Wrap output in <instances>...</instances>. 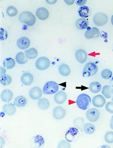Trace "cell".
<instances>
[{"label": "cell", "mask_w": 113, "mask_h": 148, "mask_svg": "<svg viewBox=\"0 0 113 148\" xmlns=\"http://www.w3.org/2000/svg\"><path fill=\"white\" fill-rule=\"evenodd\" d=\"M91 98L88 94L82 93L77 97L76 103L79 109L83 110H87L90 105Z\"/></svg>", "instance_id": "cell-1"}, {"label": "cell", "mask_w": 113, "mask_h": 148, "mask_svg": "<svg viewBox=\"0 0 113 148\" xmlns=\"http://www.w3.org/2000/svg\"><path fill=\"white\" fill-rule=\"evenodd\" d=\"M20 22L26 24L29 26H32L36 22L34 15L30 12L26 11L22 12L19 16Z\"/></svg>", "instance_id": "cell-2"}, {"label": "cell", "mask_w": 113, "mask_h": 148, "mask_svg": "<svg viewBox=\"0 0 113 148\" xmlns=\"http://www.w3.org/2000/svg\"><path fill=\"white\" fill-rule=\"evenodd\" d=\"M98 71V66L92 62L87 63L83 71V77H92L95 75Z\"/></svg>", "instance_id": "cell-3"}, {"label": "cell", "mask_w": 113, "mask_h": 148, "mask_svg": "<svg viewBox=\"0 0 113 148\" xmlns=\"http://www.w3.org/2000/svg\"><path fill=\"white\" fill-rule=\"evenodd\" d=\"M59 86L56 82L50 81L44 84L43 88V92L46 95H51L57 92Z\"/></svg>", "instance_id": "cell-4"}, {"label": "cell", "mask_w": 113, "mask_h": 148, "mask_svg": "<svg viewBox=\"0 0 113 148\" xmlns=\"http://www.w3.org/2000/svg\"><path fill=\"white\" fill-rule=\"evenodd\" d=\"M108 20L107 15L102 12L97 13L94 14L93 17L94 24L98 27L103 26L106 25L107 22Z\"/></svg>", "instance_id": "cell-5"}, {"label": "cell", "mask_w": 113, "mask_h": 148, "mask_svg": "<svg viewBox=\"0 0 113 148\" xmlns=\"http://www.w3.org/2000/svg\"><path fill=\"white\" fill-rule=\"evenodd\" d=\"M50 61L48 58L41 57L38 58L35 62V66L37 69L40 71H44L49 67Z\"/></svg>", "instance_id": "cell-6"}, {"label": "cell", "mask_w": 113, "mask_h": 148, "mask_svg": "<svg viewBox=\"0 0 113 148\" xmlns=\"http://www.w3.org/2000/svg\"><path fill=\"white\" fill-rule=\"evenodd\" d=\"M86 116L90 122H96L100 117V111L96 108H90L86 112Z\"/></svg>", "instance_id": "cell-7"}, {"label": "cell", "mask_w": 113, "mask_h": 148, "mask_svg": "<svg viewBox=\"0 0 113 148\" xmlns=\"http://www.w3.org/2000/svg\"><path fill=\"white\" fill-rule=\"evenodd\" d=\"M29 95L31 99L37 100L41 98L42 96V91L39 87L34 86L30 90Z\"/></svg>", "instance_id": "cell-8"}, {"label": "cell", "mask_w": 113, "mask_h": 148, "mask_svg": "<svg viewBox=\"0 0 113 148\" xmlns=\"http://www.w3.org/2000/svg\"><path fill=\"white\" fill-rule=\"evenodd\" d=\"M66 115V111L60 106L55 107L53 110V116L54 118L57 120L63 119Z\"/></svg>", "instance_id": "cell-9"}, {"label": "cell", "mask_w": 113, "mask_h": 148, "mask_svg": "<svg viewBox=\"0 0 113 148\" xmlns=\"http://www.w3.org/2000/svg\"><path fill=\"white\" fill-rule=\"evenodd\" d=\"M100 35L99 30L96 27H93L92 28H89L85 32V38L88 39H91L96 38L99 37Z\"/></svg>", "instance_id": "cell-10"}, {"label": "cell", "mask_w": 113, "mask_h": 148, "mask_svg": "<svg viewBox=\"0 0 113 148\" xmlns=\"http://www.w3.org/2000/svg\"><path fill=\"white\" fill-rule=\"evenodd\" d=\"M105 103H106V99L102 95H96L93 97L92 99V104L93 106L97 108L103 107Z\"/></svg>", "instance_id": "cell-11"}, {"label": "cell", "mask_w": 113, "mask_h": 148, "mask_svg": "<svg viewBox=\"0 0 113 148\" xmlns=\"http://www.w3.org/2000/svg\"><path fill=\"white\" fill-rule=\"evenodd\" d=\"M30 45V40L25 37L20 38L17 41V46L21 50H26L29 47Z\"/></svg>", "instance_id": "cell-12"}, {"label": "cell", "mask_w": 113, "mask_h": 148, "mask_svg": "<svg viewBox=\"0 0 113 148\" xmlns=\"http://www.w3.org/2000/svg\"><path fill=\"white\" fill-rule=\"evenodd\" d=\"M36 15L39 19L43 21L48 18L49 13L48 10L45 8H39L36 10Z\"/></svg>", "instance_id": "cell-13"}, {"label": "cell", "mask_w": 113, "mask_h": 148, "mask_svg": "<svg viewBox=\"0 0 113 148\" xmlns=\"http://www.w3.org/2000/svg\"><path fill=\"white\" fill-rule=\"evenodd\" d=\"M67 98V94L63 91H59L54 96V100L58 104L63 103L66 101Z\"/></svg>", "instance_id": "cell-14"}, {"label": "cell", "mask_w": 113, "mask_h": 148, "mask_svg": "<svg viewBox=\"0 0 113 148\" xmlns=\"http://www.w3.org/2000/svg\"><path fill=\"white\" fill-rule=\"evenodd\" d=\"M33 80H34V77L33 75L30 73H25L21 76V82L24 85H30L33 83Z\"/></svg>", "instance_id": "cell-15"}, {"label": "cell", "mask_w": 113, "mask_h": 148, "mask_svg": "<svg viewBox=\"0 0 113 148\" xmlns=\"http://www.w3.org/2000/svg\"><path fill=\"white\" fill-rule=\"evenodd\" d=\"M75 57L79 63L83 64L87 60V52L82 49H79L76 51Z\"/></svg>", "instance_id": "cell-16"}, {"label": "cell", "mask_w": 113, "mask_h": 148, "mask_svg": "<svg viewBox=\"0 0 113 148\" xmlns=\"http://www.w3.org/2000/svg\"><path fill=\"white\" fill-rule=\"evenodd\" d=\"M13 92L8 89H5L2 91L1 98L2 101L5 103H8L12 100L13 97Z\"/></svg>", "instance_id": "cell-17"}, {"label": "cell", "mask_w": 113, "mask_h": 148, "mask_svg": "<svg viewBox=\"0 0 113 148\" xmlns=\"http://www.w3.org/2000/svg\"><path fill=\"white\" fill-rule=\"evenodd\" d=\"M3 110L8 116H13L16 112V109L14 105L12 103L5 104L3 106Z\"/></svg>", "instance_id": "cell-18"}, {"label": "cell", "mask_w": 113, "mask_h": 148, "mask_svg": "<svg viewBox=\"0 0 113 148\" xmlns=\"http://www.w3.org/2000/svg\"><path fill=\"white\" fill-rule=\"evenodd\" d=\"M28 103L27 99L24 96L20 95L15 98L14 104L18 107H23L25 106Z\"/></svg>", "instance_id": "cell-19"}, {"label": "cell", "mask_w": 113, "mask_h": 148, "mask_svg": "<svg viewBox=\"0 0 113 148\" xmlns=\"http://www.w3.org/2000/svg\"><path fill=\"white\" fill-rule=\"evenodd\" d=\"M58 71L62 76L68 77L70 74V69L69 66L65 64L60 65L58 68Z\"/></svg>", "instance_id": "cell-20"}, {"label": "cell", "mask_w": 113, "mask_h": 148, "mask_svg": "<svg viewBox=\"0 0 113 148\" xmlns=\"http://www.w3.org/2000/svg\"><path fill=\"white\" fill-rule=\"evenodd\" d=\"M75 25L76 28L80 30H83L88 28V22L85 19H78L76 21Z\"/></svg>", "instance_id": "cell-21"}, {"label": "cell", "mask_w": 113, "mask_h": 148, "mask_svg": "<svg viewBox=\"0 0 113 148\" xmlns=\"http://www.w3.org/2000/svg\"><path fill=\"white\" fill-rule=\"evenodd\" d=\"M37 106L40 110H45L48 109L50 104L49 101L47 99L41 98L39 99L37 102Z\"/></svg>", "instance_id": "cell-22"}, {"label": "cell", "mask_w": 113, "mask_h": 148, "mask_svg": "<svg viewBox=\"0 0 113 148\" xmlns=\"http://www.w3.org/2000/svg\"><path fill=\"white\" fill-rule=\"evenodd\" d=\"M3 65L7 69H12L15 66V61L12 58H7L3 60Z\"/></svg>", "instance_id": "cell-23"}, {"label": "cell", "mask_w": 113, "mask_h": 148, "mask_svg": "<svg viewBox=\"0 0 113 148\" xmlns=\"http://www.w3.org/2000/svg\"><path fill=\"white\" fill-rule=\"evenodd\" d=\"M25 56L29 59L36 58L37 56L38 53L37 50L34 48H30L24 51Z\"/></svg>", "instance_id": "cell-24"}, {"label": "cell", "mask_w": 113, "mask_h": 148, "mask_svg": "<svg viewBox=\"0 0 113 148\" xmlns=\"http://www.w3.org/2000/svg\"><path fill=\"white\" fill-rule=\"evenodd\" d=\"M89 89L92 93H97L101 90V85L99 82H92L90 84Z\"/></svg>", "instance_id": "cell-25"}, {"label": "cell", "mask_w": 113, "mask_h": 148, "mask_svg": "<svg viewBox=\"0 0 113 148\" xmlns=\"http://www.w3.org/2000/svg\"><path fill=\"white\" fill-rule=\"evenodd\" d=\"M16 61L20 64H24L28 61V58L22 52L18 53L16 55Z\"/></svg>", "instance_id": "cell-26"}, {"label": "cell", "mask_w": 113, "mask_h": 148, "mask_svg": "<svg viewBox=\"0 0 113 148\" xmlns=\"http://www.w3.org/2000/svg\"><path fill=\"white\" fill-rule=\"evenodd\" d=\"M12 82V78L10 75L4 74L1 75L0 82L3 86L9 85Z\"/></svg>", "instance_id": "cell-27"}, {"label": "cell", "mask_w": 113, "mask_h": 148, "mask_svg": "<svg viewBox=\"0 0 113 148\" xmlns=\"http://www.w3.org/2000/svg\"><path fill=\"white\" fill-rule=\"evenodd\" d=\"M78 14L82 18H88L89 15L90 9L88 7L86 6L81 7L78 10Z\"/></svg>", "instance_id": "cell-28"}, {"label": "cell", "mask_w": 113, "mask_h": 148, "mask_svg": "<svg viewBox=\"0 0 113 148\" xmlns=\"http://www.w3.org/2000/svg\"><path fill=\"white\" fill-rule=\"evenodd\" d=\"M83 131L87 134H92L95 132L96 128L94 125L90 123H87L83 126Z\"/></svg>", "instance_id": "cell-29"}, {"label": "cell", "mask_w": 113, "mask_h": 148, "mask_svg": "<svg viewBox=\"0 0 113 148\" xmlns=\"http://www.w3.org/2000/svg\"><path fill=\"white\" fill-rule=\"evenodd\" d=\"M111 86L109 85H105L103 87L102 93L106 99H110L112 97V92H111Z\"/></svg>", "instance_id": "cell-30"}, {"label": "cell", "mask_w": 113, "mask_h": 148, "mask_svg": "<svg viewBox=\"0 0 113 148\" xmlns=\"http://www.w3.org/2000/svg\"><path fill=\"white\" fill-rule=\"evenodd\" d=\"M112 71L110 70L106 69L102 71L101 76L102 78L104 79H109L112 77Z\"/></svg>", "instance_id": "cell-31"}, {"label": "cell", "mask_w": 113, "mask_h": 148, "mask_svg": "<svg viewBox=\"0 0 113 148\" xmlns=\"http://www.w3.org/2000/svg\"><path fill=\"white\" fill-rule=\"evenodd\" d=\"M6 12L10 17H14L17 15L18 12L15 8L12 6H10L7 8Z\"/></svg>", "instance_id": "cell-32"}, {"label": "cell", "mask_w": 113, "mask_h": 148, "mask_svg": "<svg viewBox=\"0 0 113 148\" xmlns=\"http://www.w3.org/2000/svg\"><path fill=\"white\" fill-rule=\"evenodd\" d=\"M105 142L108 143L112 144L113 143V132L109 131L107 132L104 136Z\"/></svg>", "instance_id": "cell-33"}, {"label": "cell", "mask_w": 113, "mask_h": 148, "mask_svg": "<svg viewBox=\"0 0 113 148\" xmlns=\"http://www.w3.org/2000/svg\"><path fill=\"white\" fill-rule=\"evenodd\" d=\"M84 119L82 118L79 117L78 118L74 120V124L75 126L78 128H81V127H82L84 124Z\"/></svg>", "instance_id": "cell-34"}, {"label": "cell", "mask_w": 113, "mask_h": 148, "mask_svg": "<svg viewBox=\"0 0 113 148\" xmlns=\"http://www.w3.org/2000/svg\"><path fill=\"white\" fill-rule=\"evenodd\" d=\"M105 110L110 114H113V103L111 102H108L106 103L105 106Z\"/></svg>", "instance_id": "cell-35"}, {"label": "cell", "mask_w": 113, "mask_h": 148, "mask_svg": "<svg viewBox=\"0 0 113 148\" xmlns=\"http://www.w3.org/2000/svg\"><path fill=\"white\" fill-rule=\"evenodd\" d=\"M8 34L7 31L3 28H1V33H0V39L1 40H6L8 38Z\"/></svg>", "instance_id": "cell-36"}, {"label": "cell", "mask_w": 113, "mask_h": 148, "mask_svg": "<svg viewBox=\"0 0 113 148\" xmlns=\"http://www.w3.org/2000/svg\"><path fill=\"white\" fill-rule=\"evenodd\" d=\"M70 144L66 141L62 140L58 144V148H70Z\"/></svg>", "instance_id": "cell-37"}, {"label": "cell", "mask_w": 113, "mask_h": 148, "mask_svg": "<svg viewBox=\"0 0 113 148\" xmlns=\"http://www.w3.org/2000/svg\"><path fill=\"white\" fill-rule=\"evenodd\" d=\"M87 2L86 0H80V1H76V4L77 5L82 6L84 5Z\"/></svg>", "instance_id": "cell-38"}, {"label": "cell", "mask_w": 113, "mask_h": 148, "mask_svg": "<svg viewBox=\"0 0 113 148\" xmlns=\"http://www.w3.org/2000/svg\"><path fill=\"white\" fill-rule=\"evenodd\" d=\"M64 1H65V3H66L67 5H73V4H74V1H71V0L67 1V0H65Z\"/></svg>", "instance_id": "cell-39"}, {"label": "cell", "mask_w": 113, "mask_h": 148, "mask_svg": "<svg viewBox=\"0 0 113 148\" xmlns=\"http://www.w3.org/2000/svg\"><path fill=\"white\" fill-rule=\"evenodd\" d=\"M110 128L113 130V116L111 117V119L110 120Z\"/></svg>", "instance_id": "cell-40"}, {"label": "cell", "mask_w": 113, "mask_h": 148, "mask_svg": "<svg viewBox=\"0 0 113 148\" xmlns=\"http://www.w3.org/2000/svg\"><path fill=\"white\" fill-rule=\"evenodd\" d=\"M6 72V70L3 69V68L2 67H1V75L5 74V73Z\"/></svg>", "instance_id": "cell-41"}, {"label": "cell", "mask_w": 113, "mask_h": 148, "mask_svg": "<svg viewBox=\"0 0 113 148\" xmlns=\"http://www.w3.org/2000/svg\"><path fill=\"white\" fill-rule=\"evenodd\" d=\"M110 84H111V86L113 87V76L112 77V78H111V80H110Z\"/></svg>", "instance_id": "cell-42"}, {"label": "cell", "mask_w": 113, "mask_h": 148, "mask_svg": "<svg viewBox=\"0 0 113 148\" xmlns=\"http://www.w3.org/2000/svg\"><path fill=\"white\" fill-rule=\"evenodd\" d=\"M111 24H112V25L113 26V15H112V17H111Z\"/></svg>", "instance_id": "cell-43"}, {"label": "cell", "mask_w": 113, "mask_h": 148, "mask_svg": "<svg viewBox=\"0 0 113 148\" xmlns=\"http://www.w3.org/2000/svg\"><path fill=\"white\" fill-rule=\"evenodd\" d=\"M111 92H112V94H113V87H112V89H111Z\"/></svg>", "instance_id": "cell-44"}, {"label": "cell", "mask_w": 113, "mask_h": 148, "mask_svg": "<svg viewBox=\"0 0 113 148\" xmlns=\"http://www.w3.org/2000/svg\"><path fill=\"white\" fill-rule=\"evenodd\" d=\"M111 101L113 103V97H112V99H111Z\"/></svg>", "instance_id": "cell-45"}]
</instances>
